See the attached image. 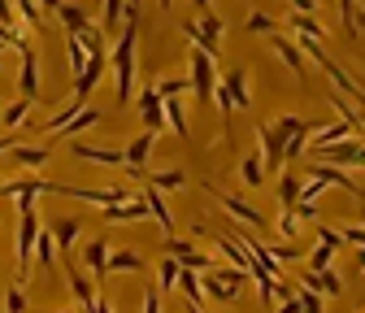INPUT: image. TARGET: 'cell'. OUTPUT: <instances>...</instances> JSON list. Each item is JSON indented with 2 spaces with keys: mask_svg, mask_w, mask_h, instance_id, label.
Instances as JSON below:
<instances>
[{
  "mask_svg": "<svg viewBox=\"0 0 365 313\" xmlns=\"http://www.w3.org/2000/svg\"><path fill=\"white\" fill-rule=\"evenodd\" d=\"M31 109H35V101H26V96H18L14 105H5V113H0V122H5L9 130H18L26 118H31Z\"/></svg>",
  "mask_w": 365,
  "mask_h": 313,
  "instance_id": "32",
  "label": "cell"
},
{
  "mask_svg": "<svg viewBox=\"0 0 365 313\" xmlns=\"http://www.w3.org/2000/svg\"><path fill=\"white\" fill-rule=\"evenodd\" d=\"M144 178H148L153 188H161V192H174V188L187 183V174H182V170H161V174H144Z\"/></svg>",
  "mask_w": 365,
  "mask_h": 313,
  "instance_id": "35",
  "label": "cell"
},
{
  "mask_svg": "<svg viewBox=\"0 0 365 313\" xmlns=\"http://www.w3.org/2000/svg\"><path fill=\"white\" fill-rule=\"evenodd\" d=\"M78 109H83V101H78V96H70L66 105H57V113H53L48 122H43V135H57V130H61V126H66V122H70Z\"/></svg>",
  "mask_w": 365,
  "mask_h": 313,
  "instance_id": "30",
  "label": "cell"
},
{
  "mask_svg": "<svg viewBox=\"0 0 365 313\" xmlns=\"http://www.w3.org/2000/svg\"><path fill=\"white\" fill-rule=\"evenodd\" d=\"M292 9L296 14H313V0H292Z\"/></svg>",
  "mask_w": 365,
  "mask_h": 313,
  "instance_id": "48",
  "label": "cell"
},
{
  "mask_svg": "<svg viewBox=\"0 0 365 313\" xmlns=\"http://www.w3.org/2000/svg\"><path fill=\"white\" fill-rule=\"evenodd\" d=\"M18 87H22V96H26V101H35V96H39V57H35V48H22Z\"/></svg>",
  "mask_w": 365,
  "mask_h": 313,
  "instance_id": "13",
  "label": "cell"
},
{
  "mask_svg": "<svg viewBox=\"0 0 365 313\" xmlns=\"http://www.w3.org/2000/svg\"><path fill=\"white\" fill-rule=\"evenodd\" d=\"M153 148H157V130H140V135L126 144V165L130 170H144V161L153 157Z\"/></svg>",
  "mask_w": 365,
  "mask_h": 313,
  "instance_id": "14",
  "label": "cell"
},
{
  "mask_svg": "<svg viewBox=\"0 0 365 313\" xmlns=\"http://www.w3.org/2000/svg\"><path fill=\"white\" fill-rule=\"evenodd\" d=\"M57 18H61V26H66V35H78L83 26H91V18H87V9L83 5H70V0H66V5L57 9Z\"/></svg>",
  "mask_w": 365,
  "mask_h": 313,
  "instance_id": "27",
  "label": "cell"
},
{
  "mask_svg": "<svg viewBox=\"0 0 365 313\" xmlns=\"http://www.w3.org/2000/svg\"><path fill=\"white\" fill-rule=\"evenodd\" d=\"M300 188H304V183H300L296 174H283V178H279V205H283V209H296V200H300Z\"/></svg>",
  "mask_w": 365,
  "mask_h": 313,
  "instance_id": "34",
  "label": "cell"
},
{
  "mask_svg": "<svg viewBox=\"0 0 365 313\" xmlns=\"http://www.w3.org/2000/svg\"><path fill=\"white\" fill-rule=\"evenodd\" d=\"M170 5H174V0H161V9H170Z\"/></svg>",
  "mask_w": 365,
  "mask_h": 313,
  "instance_id": "54",
  "label": "cell"
},
{
  "mask_svg": "<svg viewBox=\"0 0 365 313\" xmlns=\"http://www.w3.org/2000/svg\"><path fill=\"white\" fill-rule=\"evenodd\" d=\"M335 252H339V244L317 240V244H313V252H309V270H327V265L335 261Z\"/></svg>",
  "mask_w": 365,
  "mask_h": 313,
  "instance_id": "33",
  "label": "cell"
},
{
  "mask_svg": "<svg viewBox=\"0 0 365 313\" xmlns=\"http://www.w3.org/2000/svg\"><path fill=\"white\" fill-rule=\"evenodd\" d=\"M140 5H144V0H126V14H140Z\"/></svg>",
  "mask_w": 365,
  "mask_h": 313,
  "instance_id": "50",
  "label": "cell"
},
{
  "mask_svg": "<svg viewBox=\"0 0 365 313\" xmlns=\"http://www.w3.org/2000/svg\"><path fill=\"white\" fill-rule=\"evenodd\" d=\"M165 126L174 130L182 144L192 140V126H187V113H182V101H178V96H170V101H165Z\"/></svg>",
  "mask_w": 365,
  "mask_h": 313,
  "instance_id": "23",
  "label": "cell"
},
{
  "mask_svg": "<svg viewBox=\"0 0 365 313\" xmlns=\"http://www.w3.org/2000/svg\"><path fill=\"white\" fill-rule=\"evenodd\" d=\"M178 292L182 296H187V304H200L205 309V283H200V270H187V265H182V270H178Z\"/></svg>",
  "mask_w": 365,
  "mask_h": 313,
  "instance_id": "22",
  "label": "cell"
},
{
  "mask_svg": "<svg viewBox=\"0 0 365 313\" xmlns=\"http://www.w3.org/2000/svg\"><path fill=\"white\" fill-rule=\"evenodd\" d=\"M274 313H304V309H300V296L292 292V296H287V300H283L279 309H274Z\"/></svg>",
  "mask_w": 365,
  "mask_h": 313,
  "instance_id": "47",
  "label": "cell"
},
{
  "mask_svg": "<svg viewBox=\"0 0 365 313\" xmlns=\"http://www.w3.org/2000/svg\"><path fill=\"white\" fill-rule=\"evenodd\" d=\"M339 22H344L348 35H356V31H352V22H356V0H339Z\"/></svg>",
  "mask_w": 365,
  "mask_h": 313,
  "instance_id": "42",
  "label": "cell"
},
{
  "mask_svg": "<svg viewBox=\"0 0 365 313\" xmlns=\"http://www.w3.org/2000/svg\"><path fill=\"white\" fill-rule=\"evenodd\" d=\"M182 35L196 39V48H200V53H209V57L217 61V53H222V35H226V22L209 9L200 22H182Z\"/></svg>",
  "mask_w": 365,
  "mask_h": 313,
  "instance_id": "4",
  "label": "cell"
},
{
  "mask_svg": "<svg viewBox=\"0 0 365 313\" xmlns=\"http://www.w3.org/2000/svg\"><path fill=\"white\" fill-rule=\"evenodd\" d=\"M356 200H361V205H365V188H356Z\"/></svg>",
  "mask_w": 365,
  "mask_h": 313,
  "instance_id": "52",
  "label": "cell"
},
{
  "mask_svg": "<svg viewBox=\"0 0 365 313\" xmlns=\"http://www.w3.org/2000/svg\"><path fill=\"white\" fill-rule=\"evenodd\" d=\"M300 283H304L309 292H317V296H339V292H344V283H339V274L331 270V265H327V270H304Z\"/></svg>",
  "mask_w": 365,
  "mask_h": 313,
  "instance_id": "12",
  "label": "cell"
},
{
  "mask_svg": "<svg viewBox=\"0 0 365 313\" xmlns=\"http://www.w3.org/2000/svg\"><path fill=\"white\" fill-rule=\"evenodd\" d=\"M0 53H5V39H0Z\"/></svg>",
  "mask_w": 365,
  "mask_h": 313,
  "instance_id": "55",
  "label": "cell"
},
{
  "mask_svg": "<svg viewBox=\"0 0 365 313\" xmlns=\"http://www.w3.org/2000/svg\"><path fill=\"white\" fill-rule=\"evenodd\" d=\"M196 5H200V9H205V14H209V0H196Z\"/></svg>",
  "mask_w": 365,
  "mask_h": 313,
  "instance_id": "53",
  "label": "cell"
},
{
  "mask_svg": "<svg viewBox=\"0 0 365 313\" xmlns=\"http://www.w3.org/2000/svg\"><path fill=\"white\" fill-rule=\"evenodd\" d=\"M66 283H70V292H74V300H78V309H87L91 300H96V287H91V279L78 270L74 261H66Z\"/></svg>",
  "mask_w": 365,
  "mask_h": 313,
  "instance_id": "17",
  "label": "cell"
},
{
  "mask_svg": "<svg viewBox=\"0 0 365 313\" xmlns=\"http://www.w3.org/2000/svg\"><path fill=\"white\" fill-rule=\"evenodd\" d=\"M361 14H365V0H361Z\"/></svg>",
  "mask_w": 365,
  "mask_h": 313,
  "instance_id": "56",
  "label": "cell"
},
{
  "mask_svg": "<svg viewBox=\"0 0 365 313\" xmlns=\"http://www.w3.org/2000/svg\"><path fill=\"white\" fill-rule=\"evenodd\" d=\"M222 83L231 87V96H235V109H252V92H248V70H231V74H222Z\"/></svg>",
  "mask_w": 365,
  "mask_h": 313,
  "instance_id": "25",
  "label": "cell"
},
{
  "mask_svg": "<svg viewBox=\"0 0 365 313\" xmlns=\"http://www.w3.org/2000/svg\"><path fill=\"white\" fill-rule=\"evenodd\" d=\"M178 270H182V265H178L174 257H165V261H161V270H157V279H161V292H174V287H178Z\"/></svg>",
  "mask_w": 365,
  "mask_h": 313,
  "instance_id": "38",
  "label": "cell"
},
{
  "mask_svg": "<svg viewBox=\"0 0 365 313\" xmlns=\"http://www.w3.org/2000/svg\"><path fill=\"white\" fill-rule=\"evenodd\" d=\"M83 265H87L96 279H105V274H109V270H105V265H109V240H87V244H83Z\"/></svg>",
  "mask_w": 365,
  "mask_h": 313,
  "instance_id": "16",
  "label": "cell"
},
{
  "mask_svg": "<svg viewBox=\"0 0 365 313\" xmlns=\"http://www.w3.org/2000/svg\"><path fill=\"white\" fill-rule=\"evenodd\" d=\"M300 309H304V313H327V309H322V300H317V292H309V287L300 292Z\"/></svg>",
  "mask_w": 365,
  "mask_h": 313,
  "instance_id": "43",
  "label": "cell"
},
{
  "mask_svg": "<svg viewBox=\"0 0 365 313\" xmlns=\"http://www.w3.org/2000/svg\"><path fill=\"white\" fill-rule=\"evenodd\" d=\"M244 31H248V35H274V31H279V22H274L269 14H252V18L244 22Z\"/></svg>",
  "mask_w": 365,
  "mask_h": 313,
  "instance_id": "39",
  "label": "cell"
},
{
  "mask_svg": "<svg viewBox=\"0 0 365 313\" xmlns=\"http://www.w3.org/2000/svg\"><path fill=\"white\" fill-rule=\"evenodd\" d=\"M78 161H96V165H126V148H96V144H70Z\"/></svg>",
  "mask_w": 365,
  "mask_h": 313,
  "instance_id": "11",
  "label": "cell"
},
{
  "mask_svg": "<svg viewBox=\"0 0 365 313\" xmlns=\"http://www.w3.org/2000/svg\"><path fill=\"white\" fill-rule=\"evenodd\" d=\"M292 31L304 35V39H327V26H322V22H313L309 14H296V18H292Z\"/></svg>",
  "mask_w": 365,
  "mask_h": 313,
  "instance_id": "36",
  "label": "cell"
},
{
  "mask_svg": "<svg viewBox=\"0 0 365 313\" xmlns=\"http://www.w3.org/2000/svg\"><path fill=\"white\" fill-rule=\"evenodd\" d=\"M135 105H140L144 130H161V126H165V101L157 96V87H144V92H140V101H135Z\"/></svg>",
  "mask_w": 365,
  "mask_h": 313,
  "instance_id": "9",
  "label": "cell"
},
{
  "mask_svg": "<svg viewBox=\"0 0 365 313\" xmlns=\"http://www.w3.org/2000/svg\"><path fill=\"white\" fill-rule=\"evenodd\" d=\"M5 313H26V287H9V296H5Z\"/></svg>",
  "mask_w": 365,
  "mask_h": 313,
  "instance_id": "40",
  "label": "cell"
},
{
  "mask_svg": "<svg viewBox=\"0 0 365 313\" xmlns=\"http://www.w3.org/2000/svg\"><path fill=\"white\" fill-rule=\"evenodd\" d=\"M78 235H83V222H74V217L57 222V231H53V240H57V252H70V248L78 244Z\"/></svg>",
  "mask_w": 365,
  "mask_h": 313,
  "instance_id": "31",
  "label": "cell"
},
{
  "mask_svg": "<svg viewBox=\"0 0 365 313\" xmlns=\"http://www.w3.org/2000/svg\"><path fill=\"white\" fill-rule=\"evenodd\" d=\"M182 92H192V78H187V74H182V78H161V83H157V96H161V101L182 96Z\"/></svg>",
  "mask_w": 365,
  "mask_h": 313,
  "instance_id": "37",
  "label": "cell"
},
{
  "mask_svg": "<svg viewBox=\"0 0 365 313\" xmlns=\"http://www.w3.org/2000/svg\"><path fill=\"white\" fill-rule=\"evenodd\" d=\"M96 122H101V109H87V105H83V109H78V113H74V118H70V122H66V126L57 130V140H74L78 130L96 126Z\"/></svg>",
  "mask_w": 365,
  "mask_h": 313,
  "instance_id": "26",
  "label": "cell"
},
{
  "mask_svg": "<svg viewBox=\"0 0 365 313\" xmlns=\"http://www.w3.org/2000/svg\"><path fill=\"white\" fill-rule=\"evenodd\" d=\"M352 130H356V126H352V122H344V118H339V122H331V126H313V130H309V140H313V144H309V148L339 144V140H348V135H352Z\"/></svg>",
  "mask_w": 365,
  "mask_h": 313,
  "instance_id": "18",
  "label": "cell"
},
{
  "mask_svg": "<svg viewBox=\"0 0 365 313\" xmlns=\"http://www.w3.org/2000/svg\"><path fill=\"white\" fill-rule=\"evenodd\" d=\"M135 39H140V14H126L122 31H118V43H113V78H118V101H135Z\"/></svg>",
  "mask_w": 365,
  "mask_h": 313,
  "instance_id": "1",
  "label": "cell"
},
{
  "mask_svg": "<svg viewBox=\"0 0 365 313\" xmlns=\"http://www.w3.org/2000/svg\"><path fill=\"white\" fill-rule=\"evenodd\" d=\"M240 183L244 188H261L265 183V161H261V153H252V157L240 161Z\"/></svg>",
  "mask_w": 365,
  "mask_h": 313,
  "instance_id": "28",
  "label": "cell"
},
{
  "mask_svg": "<svg viewBox=\"0 0 365 313\" xmlns=\"http://www.w3.org/2000/svg\"><path fill=\"white\" fill-rule=\"evenodd\" d=\"M192 92H196V101L200 105H209L213 101V87H217V70H213V57L209 53H200V48H192Z\"/></svg>",
  "mask_w": 365,
  "mask_h": 313,
  "instance_id": "6",
  "label": "cell"
},
{
  "mask_svg": "<svg viewBox=\"0 0 365 313\" xmlns=\"http://www.w3.org/2000/svg\"><path fill=\"white\" fill-rule=\"evenodd\" d=\"M165 248H170V257H174L178 265H187V270H200V274H205V270H213V257H205V252H200V248H192L187 240H174V235H170V240H165Z\"/></svg>",
  "mask_w": 365,
  "mask_h": 313,
  "instance_id": "8",
  "label": "cell"
},
{
  "mask_svg": "<svg viewBox=\"0 0 365 313\" xmlns=\"http://www.w3.org/2000/svg\"><path fill=\"white\" fill-rule=\"evenodd\" d=\"M274 257H279V261H300L304 257V248H296V244H283V248H269Z\"/></svg>",
  "mask_w": 365,
  "mask_h": 313,
  "instance_id": "44",
  "label": "cell"
},
{
  "mask_svg": "<svg viewBox=\"0 0 365 313\" xmlns=\"http://www.w3.org/2000/svg\"><path fill=\"white\" fill-rule=\"evenodd\" d=\"M361 122H365V109H361Z\"/></svg>",
  "mask_w": 365,
  "mask_h": 313,
  "instance_id": "57",
  "label": "cell"
},
{
  "mask_svg": "<svg viewBox=\"0 0 365 313\" xmlns=\"http://www.w3.org/2000/svg\"><path fill=\"white\" fill-rule=\"evenodd\" d=\"M144 200H148V213L161 222V231H165V235H174V213H170V205H165L161 188H153V183H148V188H144Z\"/></svg>",
  "mask_w": 365,
  "mask_h": 313,
  "instance_id": "19",
  "label": "cell"
},
{
  "mask_svg": "<svg viewBox=\"0 0 365 313\" xmlns=\"http://www.w3.org/2000/svg\"><path fill=\"white\" fill-rule=\"evenodd\" d=\"M257 135H261V161H265V170H279L283 165V135L274 126H261Z\"/></svg>",
  "mask_w": 365,
  "mask_h": 313,
  "instance_id": "15",
  "label": "cell"
},
{
  "mask_svg": "<svg viewBox=\"0 0 365 313\" xmlns=\"http://www.w3.org/2000/svg\"><path fill=\"white\" fill-rule=\"evenodd\" d=\"M140 313H161V292H157V287L144 292V309H140Z\"/></svg>",
  "mask_w": 365,
  "mask_h": 313,
  "instance_id": "45",
  "label": "cell"
},
{
  "mask_svg": "<svg viewBox=\"0 0 365 313\" xmlns=\"http://www.w3.org/2000/svg\"><path fill=\"white\" fill-rule=\"evenodd\" d=\"M122 22H126V0H105V9H101V31L113 35V31H122Z\"/></svg>",
  "mask_w": 365,
  "mask_h": 313,
  "instance_id": "29",
  "label": "cell"
},
{
  "mask_svg": "<svg viewBox=\"0 0 365 313\" xmlns=\"http://www.w3.org/2000/svg\"><path fill=\"white\" fill-rule=\"evenodd\" d=\"M209 196H217V205L231 213L235 222H244V227H252V231H265V227H269V222H265L252 205H244V200H235V196H226V192H217V188H209Z\"/></svg>",
  "mask_w": 365,
  "mask_h": 313,
  "instance_id": "7",
  "label": "cell"
},
{
  "mask_svg": "<svg viewBox=\"0 0 365 313\" xmlns=\"http://www.w3.org/2000/svg\"><path fill=\"white\" fill-rule=\"evenodd\" d=\"M244 279H248V270H235V265H213V270L200 274L209 300H235L244 292Z\"/></svg>",
  "mask_w": 365,
  "mask_h": 313,
  "instance_id": "3",
  "label": "cell"
},
{
  "mask_svg": "<svg viewBox=\"0 0 365 313\" xmlns=\"http://www.w3.org/2000/svg\"><path fill=\"white\" fill-rule=\"evenodd\" d=\"M35 261H39V270H57V240L48 227H39L35 235Z\"/></svg>",
  "mask_w": 365,
  "mask_h": 313,
  "instance_id": "20",
  "label": "cell"
},
{
  "mask_svg": "<svg viewBox=\"0 0 365 313\" xmlns=\"http://www.w3.org/2000/svg\"><path fill=\"white\" fill-rule=\"evenodd\" d=\"M296 231H300V217H296L292 209H283V217H279V235H283V240H296Z\"/></svg>",
  "mask_w": 365,
  "mask_h": 313,
  "instance_id": "41",
  "label": "cell"
},
{
  "mask_svg": "<svg viewBox=\"0 0 365 313\" xmlns=\"http://www.w3.org/2000/svg\"><path fill=\"white\" fill-rule=\"evenodd\" d=\"M292 213H296L300 222H313V217H317V209H313V200H296V209H292Z\"/></svg>",
  "mask_w": 365,
  "mask_h": 313,
  "instance_id": "46",
  "label": "cell"
},
{
  "mask_svg": "<svg viewBox=\"0 0 365 313\" xmlns=\"http://www.w3.org/2000/svg\"><path fill=\"white\" fill-rule=\"evenodd\" d=\"M39 5H43V14H57V9L66 5V0H39Z\"/></svg>",
  "mask_w": 365,
  "mask_h": 313,
  "instance_id": "49",
  "label": "cell"
},
{
  "mask_svg": "<svg viewBox=\"0 0 365 313\" xmlns=\"http://www.w3.org/2000/svg\"><path fill=\"white\" fill-rule=\"evenodd\" d=\"M356 265H361V270H365V248H356Z\"/></svg>",
  "mask_w": 365,
  "mask_h": 313,
  "instance_id": "51",
  "label": "cell"
},
{
  "mask_svg": "<svg viewBox=\"0 0 365 313\" xmlns=\"http://www.w3.org/2000/svg\"><path fill=\"white\" fill-rule=\"evenodd\" d=\"M313 153V161H327V165H365V144L361 140H339V144H322V148H304Z\"/></svg>",
  "mask_w": 365,
  "mask_h": 313,
  "instance_id": "5",
  "label": "cell"
},
{
  "mask_svg": "<svg viewBox=\"0 0 365 313\" xmlns=\"http://www.w3.org/2000/svg\"><path fill=\"white\" fill-rule=\"evenodd\" d=\"M265 43H269V48H274V53H279V57H283V61L292 66V74H296V78L304 83V53L296 48V39H283L279 31H274V35H265Z\"/></svg>",
  "mask_w": 365,
  "mask_h": 313,
  "instance_id": "10",
  "label": "cell"
},
{
  "mask_svg": "<svg viewBox=\"0 0 365 313\" xmlns=\"http://www.w3.org/2000/svg\"><path fill=\"white\" fill-rule=\"evenodd\" d=\"M18 287H26L31 279V261H35V235H39V209H35V196H22L18 200Z\"/></svg>",
  "mask_w": 365,
  "mask_h": 313,
  "instance_id": "2",
  "label": "cell"
},
{
  "mask_svg": "<svg viewBox=\"0 0 365 313\" xmlns=\"http://www.w3.org/2000/svg\"><path fill=\"white\" fill-rule=\"evenodd\" d=\"M9 157H14L18 165H31V170H39L43 161L53 157V148H48V144H35V148H31V144H14V148H9Z\"/></svg>",
  "mask_w": 365,
  "mask_h": 313,
  "instance_id": "24",
  "label": "cell"
},
{
  "mask_svg": "<svg viewBox=\"0 0 365 313\" xmlns=\"http://www.w3.org/2000/svg\"><path fill=\"white\" fill-rule=\"evenodd\" d=\"M109 274H140L144 270V257L140 252H130V248H118V252H109V265H105Z\"/></svg>",
  "mask_w": 365,
  "mask_h": 313,
  "instance_id": "21",
  "label": "cell"
}]
</instances>
